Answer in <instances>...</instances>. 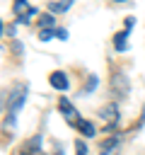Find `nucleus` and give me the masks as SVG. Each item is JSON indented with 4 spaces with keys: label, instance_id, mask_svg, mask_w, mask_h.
Returning <instances> with one entry per match:
<instances>
[{
    "label": "nucleus",
    "instance_id": "7ed1b4c3",
    "mask_svg": "<svg viewBox=\"0 0 145 155\" xmlns=\"http://www.w3.org/2000/svg\"><path fill=\"white\" fill-rule=\"evenodd\" d=\"M99 116H102V121H104V126H106V128H114V126H116V121H118V107H116V102H111V104L102 107Z\"/></svg>",
    "mask_w": 145,
    "mask_h": 155
},
{
    "label": "nucleus",
    "instance_id": "4468645a",
    "mask_svg": "<svg viewBox=\"0 0 145 155\" xmlns=\"http://www.w3.org/2000/svg\"><path fill=\"white\" fill-rule=\"evenodd\" d=\"M56 36L58 39H68V29H56Z\"/></svg>",
    "mask_w": 145,
    "mask_h": 155
},
{
    "label": "nucleus",
    "instance_id": "f03ea898",
    "mask_svg": "<svg viewBox=\"0 0 145 155\" xmlns=\"http://www.w3.org/2000/svg\"><path fill=\"white\" fill-rule=\"evenodd\" d=\"M12 12H14V19H17L19 24H27V22L36 15V7H31V5L24 2V0H17V2L12 5Z\"/></svg>",
    "mask_w": 145,
    "mask_h": 155
},
{
    "label": "nucleus",
    "instance_id": "6e6552de",
    "mask_svg": "<svg viewBox=\"0 0 145 155\" xmlns=\"http://www.w3.org/2000/svg\"><path fill=\"white\" fill-rule=\"evenodd\" d=\"M126 46H128V31H118L114 36V48L116 51H126Z\"/></svg>",
    "mask_w": 145,
    "mask_h": 155
},
{
    "label": "nucleus",
    "instance_id": "f8f14e48",
    "mask_svg": "<svg viewBox=\"0 0 145 155\" xmlns=\"http://www.w3.org/2000/svg\"><path fill=\"white\" fill-rule=\"evenodd\" d=\"M53 34H56L53 29H41V31H39V39H41V41H51Z\"/></svg>",
    "mask_w": 145,
    "mask_h": 155
},
{
    "label": "nucleus",
    "instance_id": "39448f33",
    "mask_svg": "<svg viewBox=\"0 0 145 155\" xmlns=\"http://www.w3.org/2000/svg\"><path fill=\"white\" fill-rule=\"evenodd\" d=\"M48 82H51V87H56V90H68V75L65 73H60V70H53L51 75H48Z\"/></svg>",
    "mask_w": 145,
    "mask_h": 155
},
{
    "label": "nucleus",
    "instance_id": "f257e3e1",
    "mask_svg": "<svg viewBox=\"0 0 145 155\" xmlns=\"http://www.w3.org/2000/svg\"><path fill=\"white\" fill-rule=\"evenodd\" d=\"M27 92H29V87H27V82H17L12 90H10V97H7V111H10V121H12V116L22 109V104H24V99H27Z\"/></svg>",
    "mask_w": 145,
    "mask_h": 155
},
{
    "label": "nucleus",
    "instance_id": "1a4fd4ad",
    "mask_svg": "<svg viewBox=\"0 0 145 155\" xmlns=\"http://www.w3.org/2000/svg\"><path fill=\"white\" fill-rule=\"evenodd\" d=\"M77 128H80V133H82V136H87V138H92V136H94V131H97V128H94V124H92V121H85V119H80Z\"/></svg>",
    "mask_w": 145,
    "mask_h": 155
},
{
    "label": "nucleus",
    "instance_id": "9b49d317",
    "mask_svg": "<svg viewBox=\"0 0 145 155\" xmlns=\"http://www.w3.org/2000/svg\"><path fill=\"white\" fill-rule=\"evenodd\" d=\"M75 155H89V153H87L85 140H75Z\"/></svg>",
    "mask_w": 145,
    "mask_h": 155
},
{
    "label": "nucleus",
    "instance_id": "423d86ee",
    "mask_svg": "<svg viewBox=\"0 0 145 155\" xmlns=\"http://www.w3.org/2000/svg\"><path fill=\"white\" fill-rule=\"evenodd\" d=\"M111 85H114V92H116L118 97L128 92V82H126V78H123L121 73H116V75H114V82H111Z\"/></svg>",
    "mask_w": 145,
    "mask_h": 155
},
{
    "label": "nucleus",
    "instance_id": "20e7f679",
    "mask_svg": "<svg viewBox=\"0 0 145 155\" xmlns=\"http://www.w3.org/2000/svg\"><path fill=\"white\" fill-rule=\"evenodd\" d=\"M58 109H60V114L65 116V121H70L72 126H77V124H80V114L75 111V107H72L68 99H60V102H58Z\"/></svg>",
    "mask_w": 145,
    "mask_h": 155
},
{
    "label": "nucleus",
    "instance_id": "9d476101",
    "mask_svg": "<svg viewBox=\"0 0 145 155\" xmlns=\"http://www.w3.org/2000/svg\"><path fill=\"white\" fill-rule=\"evenodd\" d=\"M39 24H41V29H53V27H56V17H53V15H44Z\"/></svg>",
    "mask_w": 145,
    "mask_h": 155
},
{
    "label": "nucleus",
    "instance_id": "ddd939ff",
    "mask_svg": "<svg viewBox=\"0 0 145 155\" xmlns=\"http://www.w3.org/2000/svg\"><path fill=\"white\" fill-rule=\"evenodd\" d=\"M39 148H41V136H34L31 143L27 145V150H39Z\"/></svg>",
    "mask_w": 145,
    "mask_h": 155
},
{
    "label": "nucleus",
    "instance_id": "0eeeda50",
    "mask_svg": "<svg viewBox=\"0 0 145 155\" xmlns=\"http://www.w3.org/2000/svg\"><path fill=\"white\" fill-rule=\"evenodd\" d=\"M70 0H53V2H48V12H68L70 10Z\"/></svg>",
    "mask_w": 145,
    "mask_h": 155
}]
</instances>
